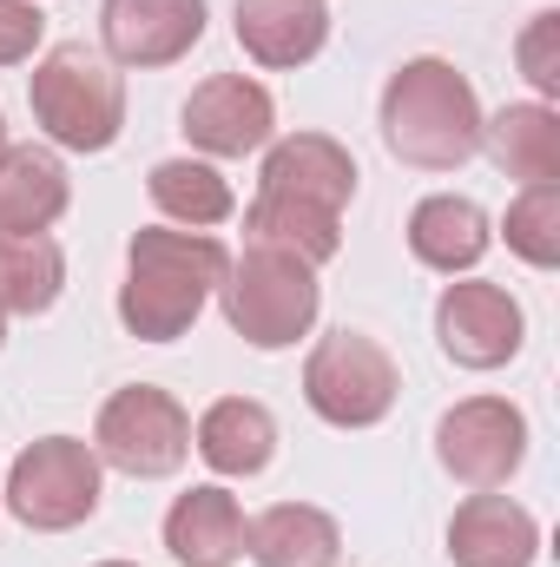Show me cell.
<instances>
[{"mask_svg": "<svg viewBox=\"0 0 560 567\" xmlns=\"http://www.w3.org/2000/svg\"><path fill=\"white\" fill-rule=\"evenodd\" d=\"M231 271V251L211 231H178V225H145L126 245V284H120V323L139 343L185 337L218 284Z\"/></svg>", "mask_w": 560, "mask_h": 567, "instance_id": "cell-1", "label": "cell"}, {"mask_svg": "<svg viewBox=\"0 0 560 567\" xmlns=\"http://www.w3.org/2000/svg\"><path fill=\"white\" fill-rule=\"evenodd\" d=\"M383 145L416 172H462L481 152V100L468 73L435 53L403 60L383 86Z\"/></svg>", "mask_w": 560, "mask_h": 567, "instance_id": "cell-2", "label": "cell"}, {"mask_svg": "<svg viewBox=\"0 0 560 567\" xmlns=\"http://www.w3.org/2000/svg\"><path fill=\"white\" fill-rule=\"evenodd\" d=\"M27 106H33V126L60 152H106L126 133V80L86 40H66L33 60Z\"/></svg>", "mask_w": 560, "mask_h": 567, "instance_id": "cell-3", "label": "cell"}, {"mask_svg": "<svg viewBox=\"0 0 560 567\" xmlns=\"http://www.w3.org/2000/svg\"><path fill=\"white\" fill-rule=\"evenodd\" d=\"M218 303H225V323L251 350H290L297 337L317 330L323 284H317V265H303L297 251L245 238V251L231 258V271L218 284Z\"/></svg>", "mask_w": 560, "mask_h": 567, "instance_id": "cell-4", "label": "cell"}, {"mask_svg": "<svg viewBox=\"0 0 560 567\" xmlns=\"http://www.w3.org/2000/svg\"><path fill=\"white\" fill-rule=\"evenodd\" d=\"M100 488H106V468H100L93 442L40 435L7 468V515L33 535H66L100 515Z\"/></svg>", "mask_w": 560, "mask_h": 567, "instance_id": "cell-5", "label": "cell"}, {"mask_svg": "<svg viewBox=\"0 0 560 567\" xmlns=\"http://www.w3.org/2000/svg\"><path fill=\"white\" fill-rule=\"evenodd\" d=\"M93 455L100 468H120L133 482H165L185 468L191 455V416L172 390L158 383H126L100 403V423H93Z\"/></svg>", "mask_w": 560, "mask_h": 567, "instance_id": "cell-6", "label": "cell"}, {"mask_svg": "<svg viewBox=\"0 0 560 567\" xmlns=\"http://www.w3.org/2000/svg\"><path fill=\"white\" fill-rule=\"evenodd\" d=\"M396 357L370 330H330L303 363V403L330 429H376L396 410Z\"/></svg>", "mask_w": 560, "mask_h": 567, "instance_id": "cell-7", "label": "cell"}, {"mask_svg": "<svg viewBox=\"0 0 560 567\" xmlns=\"http://www.w3.org/2000/svg\"><path fill=\"white\" fill-rule=\"evenodd\" d=\"M435 462L462 488H508L528 462V416L508 396H468L442 410L435 423Z\"/></svg>", "mask_w": 560, "mask_h": 567, "instance_id": "cell-8", "label": "cell"}, {"mask_svg": "<svg viewBox=\"0 0 560 567\" xmlns=\"http://www.w3.org/2000/svg\"><path fill=\"white\" fill-rule=\"evenodd\" d=\"M435 343L455 370H501L521 357L528 343V317L521 303L488 278H462V284H442L435 297Z\"/></svg>", "mask_w": 560, "mask_h": 567, "instance_id": "cell-9", "label": "cell"}, {"mask_svg": "<svg viewBox=\"0 0 560 567\" xmlns=\"http://www.w3.org/2000/svg\"><path fill=\"white\" fill-rule=\"evenodd\" d=\"M178 120H185L178 133L205 158H251V152H265V145L278 140V100L251 73H211V80H198Z\"/></svg>", "mask_w": 560, "mask_h": 567, "instance_id": "cell-10", "label": "cell"}, {"mask_svg": "<svg viewBox=\"0 0 560 567\" xmlns=\"http://www.w3.org/2000/svg\"><path fill=\"white\" fill-rule=\"evenodd\" d=\"M258 198H283V205H310L343 218L356 198V158L350 145H336L330 133H290V140L265 145L258 165Z\"/></svg>", "mask_w": 560, "mask_h": 567, "instance_id": "cell-11", "label": "cell"}, {"mask_svg": "<svg viewBox=\"0 0 560 567\" xmlns=\"http://www.w3.org/2000/svg\"><path fill=\"white\" fill-rule=\"evenodd\" d=\"M205 40V0H106L100 7V47L113 66H172Z\"/></svg>", "mask_w": 560, "mask_h": 567, "instance_id": "cell-12", "label": "cell"}, {"mask_svg": "<svg viewBox=\"0 0 560 567\" xmlns=\"http://www.w3.org/2000/svg\"><path fill=\"white\" fill-rule=\"evenodd\" d=\"M541 555V522L495 488H475L455 522H448V561L455 567H535Z\"/></svg>", "mask_w": 560, "mask_h": 567, "instance_id": "cell-13", "label": "cell"}, {"mask_svg": "<svg viewBox=\"0 0 560 567\" xmlns=\"http://www.w3.org/2000/svg\"><path fill=\"white\" fill-rule=\"evenodd\" d=\"M231 33H238L245 60L290 73V66H310L330 47V13L317 0H238Z\"/></svg>", "mask_w": 560, "mask_h": 567, "instance_id": "cell-14", "label": "cell"}, {"mask_svg": "<svg viewBox=\"0 0 560 567\" xmlns=\"http://www.w3.org/2000/svg\"><path fill=\"white\" fill-rule=\"evenodd\" d=\"M191 449L211 475L225 482H245V475H265L271 455H278V416L258 403V396H218L198 423H191Z\"/></svg>", "mask_w": 560, "mask_h": 567, "instance_id": "cell-15", "label": "cell"}, {"mask_svg": "<svg viewBox=\"0 0 560 567\" xmlns=\"http://www.w3.org/2000/svg\"><path fill=\"white\" fill-rule=\"evenodd\" d=\"M245 528L251 522H245L238 495L205 482V488H191L165 508V555L178 567H231L245 561Z\"/></svg>", "mask_w": 560, "mask_h": 567, "instance_id": "cell-16", "label": "cell"}, {"mask_svg": "<svg viewBox=\"0 0 560 567\" xmlns=\"http://www.w3.org/2000/svg\"><path fill=\"white\" fill-rule=\"evenodd\" d=\"M73 205V178L60 165V152L46 145H7L0 152V231L27 238V231H53Z\"/></svg>", "mask_w": 560, "mask_h": 567, "instance_id": "cell-17", "label": "cell"}, {"mask_svg": "<svg viewBox=\"0 0 560 567\" xmlns=\"http://www.w3.org/2000/svg\"><path fill=\"white\" fill-rule=\"evenodd\" d=\"M488 245H495V225L462 192H435L409 212V251H416V265L442 271V278H468L488 258Z\"/></svg>", "mask_w": 560, "mask_h": 567, "instance_id": "cell-18", "label": "cell"}, {"mask_svg": "<svg viewBox=\"0 0 560 567\" xmlns=\"http://www.w3.org/2000/svg\"><path fill=\"white\" fill-rule=\"evenodd\" d=\"M481 152L515 185H554L560 178V113L548 100H515L501 113H481Z\"/></svg>", "mask_w": 560, "mask_h": 567, "instance_id": "cell-19", "label": "cell"}, {"mask_svg": "<svg viewBox=\"0 0 560 567\" xmlns=\"http://www.w3.org/2000/svg\"><path fill=\"white\" fill-rule=\"evenodd\" d=\"M245 555L258 567H336L343 561V528L317 502H278L245 528Z\"/></svg>", "mask_w": 560, "mask_h": 567, "instance_id": "cell-20", "label": "cell"}, {"mask_svg": "<svg viewBox=\"0 0 560 567\" xmlns=\"http://www.w3.org/2000/svg\"><path fill=\"white\" fill-rule=\"evenodd\" d=\"M145 192H152L158 218L178 225V231H211V225H225L238 212V192L211 158H158Z\"/></svg>", "mask_w": 560, "mask_h": 567, "instance_id": "cell-21", "label": "cell"}, {"mask_svg": "<svg viewBox=\"0 0 560 567\" xmlns=\"http://www.w3.org/2000/svg\"><path fill=\"white\" fill-rule=\"evenodd\" d=\"M66 290V251L46 231L7 238L0 231V310L7 317H46Z\"/></svg>", "mask_w": 560, "mask_h": 567, "instance_id": "cell-22", "label": "cell"}, {"mask_svg": "<svg viewBox=\"0 0 560 567\" xmlns=\"http://www.w3.org/2000/svg\"><path fill=\"white\" fill-rule=\"evenodd\" d=\"M245 238H251V245L297 251L303 265H330V258L343 251V218L310 212V205H283V198H251V205H245Z\"/></svg>", "mask_w": 560, "mask_h": 567, "instance_id": "cell-23", "label": "cell"}, {"mask_svg": "<svg viewBox=\"0 0 560 567\" xmlns=\"http://www.w3.org/2000/svg\"><path fill=\"white\" fill-rule=\"evenodd\" d=\"M501 238L528 271H560V178L515 192V205L501 218Z\"/></svg>", "mask_w": 560, "mask_h": 567, "instance_id": "cell-24", "label": "cell"}, {"mask_svg": "<svg viewBox=\"0 0 560 567\" xmlns=\"http://www.w3.org/2000/svg\"><path fill=\"white\" fill-rule=\"evenodd\" d=\"M515 60H521V73H528L535 100H560V7H541V13L521 27Z\"/></svg>", "mask_w": 560, "mask_h": 567, "instance_id": "cell-25", "label": "cell"}, {"mask_svg": "<svg viewBox=\"0 0 560 567\" xmlns=\"http://www.w3.org/2000/svg\"><path fill=\"white\" fill-rule=\"evenodd\" d=\"M46 40V13L33 0H0V66H27Z\"/></svg>", "mask_w": 560, "mask_h": 567, "instance_id": "cell-26", "label": "cell"}, {"mask_svg": "<svg viewBox=\"0 0 560 567\" xmlns=\"http://www.w3.org/2000/svg\"><path fill=\"white\" fill-rule=\"evenodd\" d=\"M0 343H7V310H0Z\"/></svg>", "mask_w": 560, "mask_h": 567, "instance_id": "cell-27", "label": "cell"}, {"mask_svg": "<svg viewBox=\"0 0 560 567\" xmlns=\"http://www.w3.org/2000/svg\"><path fill=\"white\" fill-rule=\"evenodd\" d=\"M100 567H139V561H100Z\"/></svg>", "mask_w": 560, "mask_h": 567, "instance_id": "cell-28", "label": "cell"}, {"mask_svg": "<svg viewBox=\"0 0 560 567\" xmlns=\"http://www.w3.org/2000/svg\"><path fill=\"white\" fill-rule=\"evenodd\" d=\"M0 152H7V120H0Z\"/></svg>", "mask_w": 560, "mask_h": 567, "instance_id": "cell-29", "label": "cell"}, {"mask_svg": "<svg viewBox=\"0 0 560 567\" xmlns=\"http://www.w3.org/2000/svg\"><path fill=\"white\" fill-rule=\"evenodd\" d=\"M317 7H323V0H317Z\"/></svg>", "mask_w": 560, "mask_h": 567, "instance_id": "cell-30", "label": "cell"}]
</instances>
